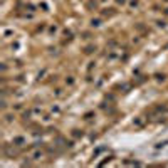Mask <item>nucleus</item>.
<instances>
[{
    "mask_svg": "<svg viewBox=\"0 0 168 168\" xmlns=\"http://www.w3.org/2000/svg\"><path fill=\"white\" fill-rule=\"evenodd\" d=\"M116 2H118L119 5H124V4H126V0H116Z\"/></svg>",
    "mask_w": 168,
    "mask_h": 168,
    "instance_id": "obj_2",
    "label": "nucleus"
},
{
    "mask_svg": "<svg viewBox=\"0 0 168 168\" xmlns=\"http://www.w3.org/2000/svg\"><path fill=\"white\" fill-rule=\"evenodd\" d=\"M140 5V0H131V7H138Z\"/></svg>",
    "mask_w": 168,
    "mask_h": 168,
    "instance_id": "obj_1",
    "label": "nucleus"
}]
</instances>
